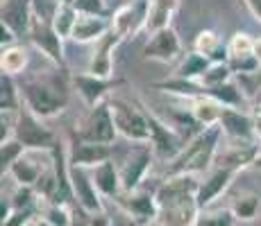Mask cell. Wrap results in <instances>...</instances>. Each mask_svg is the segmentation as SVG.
I'll list each match as a JSON object with an SVG mask.
<instances>
[{
  "label": "cell",
  "mask_w": 261,
  "mask_h": 226,
  "mask_svg": "<svg viewBox=\"0 0 261 226\" xmlns=\"http://www.w3.org/2000/svg\"><path fill=\"white\" fill-rule=\"evenodd\" d=\"M179 9V0H150V16L148 25H145V32L154 34L164 27H170L175 12Z\"/></svg>",
  "instance_id": "cell-24"
},
{
  "label": "cell",
  "mask_w": 261,
  "mask_h": 226,
  "mask_svg": "<svg viewBox=\"0 0 261 226\" xmlns=\"http://www.w3.org/2000/svg\"><path fill=\"white\" fill-rule=\"evenodd\" d=\"M107 102L112 107V115H114V122H116L118 136H123L125 140H129L134 145L150 143V127L141 104L127 102V100H120V98H112Z\"/></svg>",
  "instance_id": "cell-3"
},
{
  "label": "cell",
  "mask_w": 261,
  "mask_h": 226,
  "mask_svg": "<svg viewBox=\"0 0 261 226\" xmlns=\"http://www.w3.org/2000/svg\"><path fill=\"white\" fill-rule=\"evenodd\" d=\"M254 127H257V143H259V147H261V109L259 111H254Z\"/></svg>",
  "instance_id": "cell-45"
},
{
  "label": "cell",
  "mask_w": 261,
  "mask_h": 226,
  "mask_svg": "<svg viewBox=\"0 0 261 226\" xmlns=\"http://www.w3.org/2000/svg\"><path fill=\"white\" fill-rule=\"evenodd\" d=\"M16 39H18V34L14 32L9 25L0 23V43H3V48H9V45H14V43H16Z\"/></svg>",
  "instance_id": "cell-42"
},
{
  "label": "cell",
  "mask_w": 261,
  "mask_h": 226,
  "mask_svg": "<svg viewBox=\"0 0 261 226\" xmlns=\"http://www.w3.org/2000/svg\"><path fill=\"white\" fill-rule=\"evenodd\" d=\"M145 113V120H148V127H150V145H152L154 154H157V158L162 160H173L177 158V154L184 149V145L189 143L187 138H184L182 134L177 132V129L173 127L170 122L166 120H162L157 113H152L148 107H145L143 102H139Z\"/></svg>",
  "instance_id": "cell-5"
},
{
  "label": "cell",
  "mask_w": 261,
  "mask_h": 226,
  "mask_svg": "<svg viewBox=\"0 0 261 226\" xmlns=\"http://www.w3.org/2000/svg\"><path fill=\"white\" fill-rule=\"evenodd\" d=\"M200 215V206L195 199H189V202H182L173 208H166L159 213V217L164 219L168 226H195Z\"/></svg>",
  "instance_id": "cell-26"
},
{
  "label": "cell",
  "mask_w": 261,
  "mask_h": 226,
  "mask_svg": "<svg viewBox=\"0 0 261 226\" xmlns=\"http://www.w3.org/2000/svg\"><path fill=\"white\" fill-rule=\"evenodd\" d=\"M28 61H30L28 50H25L23 45L14 43V45H9V48H3V54H0V70H3L5 75L16 77V75L25 73Z\"/></svg>",
  "instance_id": "cell-27"
},
{
  "label": "cell",
  "mask_w": 261,
  "mask_h": 226,
  "mask_svg": "<svg viewBox=\"0 0 261 226\" xmlns=\"http://www.w3.org/2000/svg\"><path fill=\"white\" fill-rule=\"evenodd\" d=\"M187 109L198 120L200 127H212V124H218L225 107L220 102H216L214 98H209V95H200V98L187 100Z\"/></svg>",
  "instance_id": "cell-23"
},
{
  "label": "cell",
  "mask_w": 261,
  "mask_h": 226,
  "mask_svg": "<svg viewBox=\"0 0 261 226\" xmlns=\"http://www.w3.org/2000/svg\"><path fill=\"white\" fill-rule=\"evenodd\" d=\"M73 134L82 140H89V143L112 145L118 136V129H116V122H114L109 102H102L98 107L89 109V113L75 124Z\"/></svg>",
  "instance_id": "cell-6"
},
{
  "label": "cell",
  "mask_w": 261,
  "mask_h": 226,
  "mask_svg": "<svg viewBox=\"0 0 261 226\" xmlns=\"http://www.w3.org/2000/svg\"><path fill=\"white\" fill-rule=\"evenodd\" d=\"M237 222L232 208H204L200 210L195 226H237Z\"/></svg>",
  "instance_id": "cell-34"
},
{
  "label": "cell",
  "mask_w": 261,
  "mask_h": 226,
  "mask_svg": "<svg viewBox=\"0 0 261 226\" xmlns=\"http://www.w3.org/2000/svg\"><path fill=\"white\" fill-rule=\"evenodd\" d=\"M77 18H80V12H77L73 0H57L50 23H53V27L57 29V34L62 39H71Z\"/></svg>",
  "instance_id": "cell-25"
},
{
  "label": "cell",
  "mask_w": 261,
  "mask_h": 226,
  "mask_svg": "<svg viewBox=\"0 0 261 226\" xmlns=\"http://www.w3.org/2000/svg\"><path fill=\"white\" fill-rule=\"evenodd\" d=\"M123 84H125V79L98 77V75H91V73H80L73 77V88L77 90V95L82 98V102L87 104L89 109L102 104L105 98H107L114 88L123 86Z\"/></svg>",
  "instance_id": "cell-13"
},
{
  "label": "cell",
  "mask_w": 261,
  "mask_h": 226,
  "mask_svg": "<svg viewBox=\"0 0 261 226\" xmlns=\"http://www.w3.org/2000/svg\"><path fill=\"white\" fill-rule=\"evenodd\" d=\"M150 16V0H127L112 14V29L120 39H132L145 29Z\"/></svg>",
  "instance_id": "cell-10"
},
{
  "label": "cell",
  "mask_w": 261,
  "mask_h": 226,
  "mask_svg": "<svg viewBox=\"0 0 261 226\" xmlns=\"http://www.w3.org/2000/svg\"><path fill=\"white\" fill-rule=\"evenodd\" d=\"M30 226H53V224H50V222H48V219H46V217H43V215H39V217H37V219H34V222H32V224H30Z\"/></svg>",
  "instance_id": "cell-48"
},
{
  "label": "cell",
  "mask_w": 261,
  "mask_h": 226,
  "mask_svg": "<svg viewBox=\"0 0 261 226\" xmlns=\"http://www.w3.org/2000/svg\"><path fill=\"white\" fill-rule=\"evenodd\" d=\"M254 48V39L245 32H237L232 39L227 41V52L229 57H241V54H252Z\"/></svg>",
  "instance_id": "cell-39"
},
{
  "label": "cell",
  "mask_w": 261,
  "mask_h": 226,
  "mask_svg": "<svg viewBox=\"0 0 261 226\" xmlns=\"http://www.w3.org/2000/svg\"><path fill=\"white\" fill-rule=\"evenodd\" d=\"M179 54H182V41L173 27H164L150 34V41L143 48V57L157 63H173L179 59Z\"/></svg>",
  "instance_id": "cell-15"
},
{
  "label": "cell",
  "mask_w": 261,
  "mask_h": 226,
  "mask_svg": "<svg viewBox=\"0 0 261 226\" xmlns=\"http://www.w3.org/2000/svg\"><path fill=\"white\" fill-rule=\"evenodd\" d=\"M237 177H239L237 170L223 168V165H212V170L200 179V188H198V195H195V202H198L200 210L212 208V204L227 192L232 181Z\"/></svg>",
  "instance_id": "cell-12"
},
{
  "label": "cell",
  "mask_w": 261,
  "mask_h": 226,
  "mask_svg": "<svg viewBox=\"0 0 261 226\" xmlns=\"http://www.w3.org/2000/svg\"><path fill=\"white\" fill-rule=\"evenodd\" d=\"M157 158L152 145L150 143H139L134 145L132 154L125 158V163L120 165V183H123V192H132L139 190L141 183L148 177L150 168H152V160Z\"/></svg>",
  "instance_id": "cell-9"
},
{
  "label": "cell",
  "mask_w": 261,
  "mask_h": 226,
  "mask_svg": "<svg viewBox=\"0 0 261 226\" xmlns=\"http://www.w3.org/2000/svg\"><path fill=\"white\" fill-rule=\"evenodd\" d=\"M134 226H168V224L164 222L162 217H157V219H150V222H143V224H134Z\"/></svg>",
  "instance_id": "cell-46"
},
{
  "label": "cell",
  "mask_w": 261,
  "mask_h": 226,
  "mask_svg": "<svg viewBox=\"0 0 261 226\" xmlns=\"http://www.w3.org/2000/svg\"><path fill=\"white\" fill-rule=\"evenodd\" d=\"M204 95L214 98L216 102H220L223 107H234V109H239L241 104H243V88H241L239 84H234V79H232V82L220 84V86L204 88Z\"/></svg>",
  "instance_id": "cell-32"
},
{
  "label": "cell",
  "mask_w": 261,
  "mask_h": 226,
  "mask_svg": "<svg viewBox=\"0 0 261 226\" xmlns=\"http://www.w3.org/2000/svg\"><path fill=\"white\" fill-rule=\"evenodd\" d=\"M25 152H28V149L23 147L21 140H16V138L3 140V143H0V170H3V174L9 172V168H12Z\"/></svg>",
  "instance_id": "cell-36"
},
{
  "label": "cell",
  "mask_w": 261,
  "mask_h": 226,
  "mask_svg": "<svg viewBox=\"0 0 261 226\" xmlns=\"http://www.w3.org/2000/svg\"><path fill=\"white\" fill-rule=\"evenodd\" d=\"M229 208L234 210V215H237L239 222H254L261 213V197L254 195V192L239 195Z\"/></svg>",
  "instance_id": "cell-33"
},
{
  "label": "cell",
  "mask_w": 261,
  "mask_h": 226,
  "mask_svg": "<svg viewBox=\"0 0 261 226\" xmlns=\"http://www.w3.org/2000/svg\"><path fill=\"white\" fill-rule=\"evenodd\" d=\"M254 168H257V170H261V156L257 158V163H254Z\"/></svg>",
  "instance_id": "cell-49"
},
{
  "label": "cell",
  "mask_w": 261,
  "mask_h": 226,
  "mask_svg": "<svg viewBox=\"0 0 261 226\" xmlns=\"http://www.w3.org/2000/svg\"><path fill=\"white\" fill-rule=\"evenodd\" d=\"M114 204L118 206L120 213H125L134 224H143V222H150V219H157L159 217V204H157V197L154 192L150 190H132V192H120Z\"/></svg>",
  "instance_id": "cell-11"
},
{
  "label": "cell",
  "mask_w": 261,
  "mask_h": 226,
  "mask_svg": "<svg viewBox=\"0 0 261 226\" xmlns=\"http://www.w3.org/2000/svg\"><path fill=\"white\" fill-rule=\"evenodd\" d=\"M91 179L98 188V192L105 199H116L123 192V183H120V168L114 165V160H105V163L95 165L91 170Z\"/></svg>",
  "instance_id": "cell-21"
},
{
  "label": "cell",
  "mask_w": 261,
  "mask_h": 226,
  "mask_svg": "<svg viewBox=\"0 0 261 226\" xmlns=\"http://www.w3.org/2000/svg\"><path fill=\"white\" fill-rule=\"evenodd\" d=\"M71 183H73V195L75 202L82 208L84 215H95V213H105V204H102V195L98 192L93 179H91V170L87 168H73L71 165Z\"/></svg>",
  "instance_id": "cell-14"
},
{
  "label": "cell",
  "mask_w": 261,
  "mask_h": 226,
  "mask_svg": "<svg viewBox=\"0 0 261 226\" xmlns=\"http://www.w3.org/2000/svg\"><path fill=\"white\" fill-rule=\"evenodd\" d=\"M232 79H234V70L229 66V61H225V63H212L198 82L204 88H212V86H220L225 82H232Z\"/></svg>",
  "instance_id": "cell-35"
},
{
  "label": "cell",
  "mask_w": 261,
  "mask_h": 226,
  "mask_svg": "<svg viewBox=\"0 0 261 226\" xmlns=\"http://www.w3.org/2000/svg\"><path fill=\"white\" fill-rule=\"evenodd\" d=\"M257 104H259V109H261V93L257 95Z\"/></svg>",
  "instance_id": "cell-50"
},
{
  "label": "cell",
  "mask_w": 261,
  "mask_h": 226,
  "mask_svg": "<svg viewBox=\"0 0 261 226\" xmlns=\"http://www.w3.org/2000/svg\"><path fill=\"white\" fill-rule=\"evenodd\" d=\"M112 158V145L105 143H89V140L77 138L71 132V145H68V163L73 168H87L93 170L95 165Z\"/></svg>",
  "instance_id": "cell-17"
},
{
  "label": "cell",
  "mask_w": 261,
  "mask_h": 226,
  "mask_svg": "<svg viewBox=\"0 0 261 226\" xmlns=\"http://www.w3.org/2000/svg\"><path fill=\"white\" fill-rule=\"evenodd\" d=\"M9 177H12L14 181H16V185H37V181H39V177L43 174V168H39L37 163H34L30 156H23L16 160V163L9 168Z\"/></svg>",
  "instance_id": "cell-29"
},
{
  "label": "cell",
  "mask_w": 261,
  "mask_h": 226,
  "mask_svg": "<svg viewBox=\"0 0 261 226\" xmlns=\"http://www.w3.org/2000/svg\"><path fill=\"white\" fill-rule=\"evenodd\" d=\"M14 138L21 140L23 147L30 152H50L57 143V134L43 124V118L34 115L28 107H21L14 122Z\"/></svg>",
  "instance_id": "cell-4"
},
{
  "label": "cell",
  "mask_w": 261,
  "mask_h": 226,
  "mask_svg": "<svg viewBox=\"0 0 261 226\" xmlns=\"http://www.w3.org/2000/svg\"><path fill=\"white\" fill-rule=\"evenodd\" d=\"M120 41H123V39H120L114 29L107 37L100 39V41L95 43L91 59H89L87 73L98 75V77H114V50L118 48Z\"/></svg>",
  "instance_id": "cell-18"
},
{
  "label": "cell",
  "mask_w": 261,
  "mask_h": 226,
  "mask_svg": "<svg viewBox=\"0 0 261 226\" xmlns=\"http://www.w3.org/2000/svg\"><path fill=\"white\" fill-rule=\"evenodd\" d=\"M21 98L34 115L48 120L68 107V86L59 75H37L23 82Z\"/></svg>",
  "instance_id": "cell-2"
},
{
  "label": "cell",
  "mask_w": 261,
  "mask_h": 226,
  "mask_svg": "<svg viewBox=\"0 0 261 226\" xmlns=\"http://www.w3.org/2000/svg\"><path fill=\"white\" fill-rule=\"evenodd\" d=\"M32 0H3L0 23L9 25L16 34H28L32 25Z\"/></svg>",
  "instance_id": "cell-19"
},
{
  "label": "cell",
  "mask_w": 261,
  "mask_h": 226,
  "mask_svg": "<svg viewBox=\"0 0 261 226\" xmlns=\"http://www.w3.org/2000/svg\"><path fill=\"white\" fill-rule=\"evenodd\" d=\"M112 32V21L107 16H89V14H80L71 39L75 43H98L102 37Z\"/></svg>",
  "instance_id": "cell-20"
},
{
  "label": "cell",
  "mask_w": 261,
  "mask_h": 226,
  "mask_svg": "<svg viewBox=\"0 0 261 226\" xmlns=\"http://www.w3.org/2000/svg\"><path fill=\"white\" fill-rule=\"evenodd\" d=\"M41 215L53 226H73V215L68 210V206L64 204H43Z\"/></svg>",
  "instance_id": "cell-37"
},
{
  "label": "cell",
  "mask_w": 261,
  "mask_h": 226,
  "mask_svg": "<svg viewBox=\"0 0 261 226\" xmlns=\"http://www.w3.org/2000/svg\"><path fill=\"white\" fill-rule=\"evenodd\" d=\"M220 138H223L220 124H212V127H204L202 132H198L193 138H189L177 158L168 163L166 177L170 174H202L212 170L214 160L218 156Z\"/></svg>",
  "instance_id": "cell-1"
},
{
  "label": "cell",
  "mask_w": 261,
  "mask_h": 226,
  "mask_svg": "<svg viewBox=\"0 0 261 226\" xmlns=\"http://www.w3.org/2000/svg\"><path fill=\"white\" fill-rule=\"evenodd\" d=\"M84 226H112V217L107 213H95V215H87V222Z\"/></svg>",
  "instance_id": "cell-43"
},
{
  "label": "cell",
  "mask_w": 261,
  "mask_h": 226,
  "mask_svg": "<svg viewBox=\"0 0 261 226\" xmlns=\"http://www.w3.org/2000/svg\"><path fill=\"white\" fill-rule=\"evenodd\" d=\"M209 66H212V61H209L204 54H200V52H195V50H191L187 57L182 59V63L177 66V70H175V77L193 79V82H198V79L202 77L204 73H207Z\"/></svg>",
  "instance_id": "cell-31"
},
{
  "label": "cell",
  "mask_w": 261,
  "mask_h": 226,
  "mask_svg": "<svg viewBox=\"0 0 261 226\" xmlns=\"http://www.w3.org/2000/svg\"><path fill=\"white\" fill-rule=\"evenodd\" d=\"M30 43L39 50L41 54H46L55 66L64 68V39L57 34V29L53 27L50 18L39 16L37 12L32 14V25H30Z\"/></svg>",
  "instance_id": "cell-7"
},
{
  "label": "cell",
  "mask_w": 261,
  "mask_h": 226,
  "mask_svg": "<svg viewBox=\"0 0 261 226\" xmlns=\"http://www.w3.org/2000/svg\"><path fill=\"white\" fill-rule=\"evenodd\" d=\"M200 188V177L198 174H170L159 183V188L154 190V197H157L159 210L173 208V206L195 199Z\"/></svg>",
  "instance_id": "cell-8"
},
{
  "label": "cell",
  "mask_w": 261,
  "mask_h": 226,
  "mask_svg": "<svg viewBox=\"0 0 261 226\" xmlns=\"http://www.w3.org/2000/svg\"><path fill=\"white\" fill-rule=\"evenodd\" d=\"M223 136H227L232 143H257V127L254 115L239 111L234 107H225L218 120Z\"/></svg>",
  "instance_id": "cell-16"
},
{
  "label": "cell",
  "mask_w": 261,
  "mask_h": 226,
  "mask_svg": "<svg viewBox=\"0 0 261 226\" xmlns=\"http://www.w3.org/2000/svg\"><path fill=\"white\" fill-rule=\"evenodd\" d=\"M243 3L248 5V9L252 12V16L261 23V0H243Z\"/></svg>",
  "instance_id": "cell-44"
},
{
  "label": "cell",
  "mask_w": 261,
  "mask_h": 226,
  "mask_svg": "<svg viewBox=\"0 0 261 226\" xmlns=\"http://www.w3.org/2000/svg\"><path fill=\"white\" fill-rule=\"evenodd\" d=\"M41 215V208L39 206H32V208H21V210H14L12 217L7 222H3V226H30L34 219Z\"/></svg>",
  "instance_id": "cell-40"
},
{
  "label": "cell",
  "mask_w": 261,
  "mask_h": 226,
  "mask_svg": "<svg viewBox=\"0 0 261 226\" xmlns=\"http://www.w3.org/2000/svg\"><path fill=\"white\" fill-rule=\"evenodd\" d=\"M229 66H232L234 75L243 77V75H257L261 63L254 54H241V57H229Z\"/></svg>",
  "instance_id": "cell-38"
},
{
  "label": "cell",
  "mask_w": 261,
  "mask_h": 226,
  "mask_svg": "<svg viewBox=\"0 0 261 226\" xmlns=\"http://www.w3.org/2000/svg\"><path fill=\"white\" fill-rule=\"evenodd\" d=\"M252 54L259 59V63H261V37L259 39H254V48H252Z\"/></svg>",
  "instance_id": "cell-47"
},
{
  "label": "cell",
  "mask_w": 261,
  "mask_h": 226,
  "mask_svg": "<svg viewBox=\"0 0 261 226\" xmlns=\"http://www.w3.org/2000/svg\"><path fill=\"white\" fill-rule=\"evenodd\" d=\"M193 50L200 54H204L212 63L229 61L227 43H223V39H220L218 32H214V29H200L193 39Z\"/></svg>",
  "instance_id": "cell-22"
},
{
  "label": "cell",
  "mask_w": 261,
  "mask_h": 226,
  "mask_svg": "<svg viewBox=\"0 0 261 226\" xmlns=\"http://www.w3.org/2000/svg\"><path fill=\"white\" fill-rule=\"evenodd\" d=\"M21 86H16L12 75H0V113L21 111Z\"/></svg>",
  "instance_id": "cell-28"
},
{
  "label": "cell",
  "mask_w": 261,
  "mask_h": 226,
  "mask_svg": "<svg viewBox=\"0 0 261 226\" xmlns=\"http://www.w3.org/2000/svg\"><path fill=\"white\" fill-rule=\"evenodd\" d=\"M154 88L166 90V93H173L182 100H191V98H200L204 95V86L200 82H193V79H182V77H173L166 79V82H157Z\"/></svg>",
  "instance_id": "cell-30"
},
{
  "label": "cell",
  "mask_w": 261,
  "mask_h": 226,
  "mask_svg": "<svg viewBox=\"0 0 261 226\" xmlns=\"http://www.w3.org/2000/svg\"><path fill=\"white\" fill-rule=\"evenodd\" d=\"M80 14H89V16H107V5L105 0H73Z\"/></svg>",
  "instance_id": "cell-41"
}]
</instances>
